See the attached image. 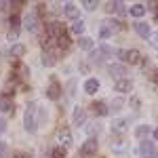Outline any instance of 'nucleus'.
I'll use <instances>...</instances> for the list:
<instances>
[{"instance_id":"27","label":"nucleus","mask_w":158,"mask_h":158,"mask_svg":"<svg viewBox=\"0 0 158 158\" xmlns=\"http://www.w3.org/2000/svg\"><path fill=\"white\" fill-rule=\"evenodd\" d=\"M23 53H25L23 44H13V47H11V55H13V57H21Z\"/></svg>"},{"instance_id":"4","label":"nucleus","mask_w":158,"mask_h":158,"mask_svg":"<svg viewBox=\"0 0 158 158\" xmlns=\"http://www.w3.org/2000/svg\"><path fill=\"white\" fill-rule=\"evenodd\" d=\"M118 59L124 61V63H139V51L135 49H120L118 51Z\"/></svg>"},{"instance_id":"37","label":"nucleus","mask_w":158,"mask_h":158,"mask_svg":"<svg viewBox=\"0 0 158 158\" xmlns=\"http://www.w3.org/2000/svg\"><path fill=\"white\" fill-rule=\"evenodd\" d=\"M150 80H152V82H158V68H154V70H152V74H150Z\"/></svg>"},{"instance_id":"8","label":"nucleus","mask_w":158,"mask_h":158,"mask_svg":"<svg viewBox=\"0 0 158 158\" xmlns=\"http://www.w3.org/2000/svg\"><path fill=\"white\" fill-rule=\"evenodd\" d=\"M74 124L76 127H86V110L80 108V106L74 110Z\"/></svg>"},{"instance_id":"24","label":"nucleus","mask_w":158,"mask_h":158,"mask_svg":"<svg viewBox=\"0 0 158 158\" xmlns=\"http://www.w3.org/2000/svg\"><path fill=\"white\" fill-rule=\"evenodd\" d=\"M103 57H106V53H103L101 49L91 51V61H93V63H101V61H103Z\"/></svg>"},{"instance_id":"5","label":"nucleus","mask_w":158,"mask_h":158,"mask_svg":"<svg viewBox=\"0 0 158 158\" xmlns=\"http://www.w3.org/2000/svg\"><path fill=\"white\" fill-rule=\"evenodd\" d=\"M139 154L141 158H158V150L154 146V141H141V146H139Z\"/></svg>"},{"instance_id":"38","label":"nucleus","mask_w":158,"mask_h":158,"mask_svg":"<svg viewBox=\"0 0 158 158\" xmlns=\"http://www.w3.org/2000/svg\"><path fill=\"white\" fill-rule=\"evenodd\" d=\"M4 131H6V120H4V118H0V135L4 133Z\"/></svg>"},{"instance_id":"42","label":"nucleus","mask_w":158,"mask_h":158,"mask_svg":"<svg viewBox=\"0 0 158 158\" xmlns=\"http://www.w3.org/2000/svg\"><path fill=\"white\" fill-rule=\"evenodd\" d=\"M154 139H158V129H154Z\"/></svg>"},{"instance_id":"17","label":"nucleus","mask_w":158,"mask_h":158,"mask_svg":"<svg viewBox=\"0 0 158 158\" xmlns=\"http://www.w3.org/2000/svg\"><path fill=\"white\" fill-rule=\"evenodd\" d=\"M91 106H93V114H95V116H106V114H108V106H106V103H103V101H95V103H91Z\"/></svg>"},{"instance_id":"23","label":"nucleus","mask_w":158,"mask_h":158,"mask_svg":"<svg viewBox=\"0 0 158 158\" xmlns=\"http://www.w3.org/2000/svg\"><path fill=\"white\" fill-rule=\"evenodd\" d=\"M82 32H85V21H82V19L74 21V23H72V34H76V36H80Z\"/></svg>"},{"instance_id":"30","label":"nucleus","mask_w":158,"mask_h":158,"mask_svg":"<svg viewBox=\"0 0 158 158\" xmlns=\"http://www.w3.org/2000/svg\"><path fill=\"white\" fill-rule=\"evenodd\" d=\"M0 158H9V146L4 141H0Z\"/></svg>"},{"instance_id":"12","label":"nucleus","mask_w":158,"mask_h":158,"mask_svg":"<svg viewBox=\"0 0 158 158\" xmlns=\"http://www.w3.org/2000/svg\"><path fill=\"white\" fill-rule=\"evenodd\" d=\"M63 15H65L68 19L78 21V6H76V4H72V2H68V4H65V9H63Z\"/></svg>"},{"instance_id":"21","label":"nucleus","mask_w":158,"mask_h":158,"mask_svg":"<svg viewBox=\"0 0 158 158\" xmlns=\"http://www.w3.org/2000/svg\"><path fill=\"white\" fill-rule=\"evenodd\" d=\"M129 15H131V17H143V15H146V6H143V4H133V6L129 9Z\"/></svg>"},{"instance_id":"19","label":"nucleus","mask_w":158,"mask_h":158,"mask_svg":"<svg viewBox=\"0 0 158 158\" xmlns=\"http://www.w3.org/2000/svg\"><path fill=\"white\" fill-rule=\"evenodd\" d=\"M55 51H44L42 53V65H47V68H51V65H55Z\"/></svg>"},{"instance_id":"36","label":"nucleus","mask_w":158,"mask_h":158,"mask_svg":"<svg viewBox=\"0 0 158 158\" xmlns=\"http://www.w3.org/2000/svg\"><path fill=\"white\" fill-rule=\"evenodd\" d=\"M17 70H19V74H21V76H27V65H23V63H19V65H17Z\"/></svg>"},{"instance_id":"13","label":"nucleus","mask_w":158,"mask_h":158,"mask_svg":"<svg viewBox=\"0 0 158 158\" xmlns=\"http://www.w3.org/2000/svg\"><path fill=\"white\" fill-rule=\"evenodd\" d=\"M110 127H112V131H114V133H124V131L129 129V124H127V120H122V118H114Z\"/></svg>"},{"instance_id":"15","label":"nucleus","mask_w":158,"mask_h":158,"mask_svg":"<svg viewBox=\"0 0 158 158\" xmlns=\"http://www.w3.org/2000/svg\"><path fill=\"white\" fill-rule=\"evenodd\" d=\"M85 91L89 93V95L97 93V91H99V80H97V78H86V82H85Z\"/></svg>"},{"instance_id":"39","label":"nucleus","mask_w":158,"mask_h":158,"mask_svg":"<svg viewBox=\"0 0 158 158\" xmlns=\"http://www.w3.org/2000/svg\"><path fill=\"white\" fill-rule=\"evenodd\" d=\"M17 36H19V34H17V30H11V32H9V38H11V40H15Z\"/></svg>"},{"instance_id":"7","label":"nucleus","mask_w":158,"mask_h":158,"mask_svg":"<svg viewBox=\"0 0 158 158\" xmlns=\"http://www.w3.org/2000/svg\"><path fill=\"white\" fill-rule=\"evenodd\" d=\"M47 97L53 99V101H57V99L61 97V86L55 78H51V85H49V89H47Z\"/></svg>"},{"instance_id":"20","label":"nucleus","mask_w":158,"mask_h":158,"mask_svg":"<svg viewBox=\"0 0 158 158\" xmlns=\"http://www.w3.org/2000/svg\"><path fill=\"white\" fill-rule=\"evenodd\" d=\"M106 11L108 13H124V2H108Z\"/></svg>"},{"instance_id":"10","label":"nucleus","mask_w":158,"mask_h":158,"mask_svg":"<svg viewBox=\"0 0 158 158\" xmlns=\"http://www.w3.org/2000/svg\"><path fill=\"white\" fill-rule=\"evenodd\" d=\"M112 150L118 152V154H127L129 152V141L127 139H114L112 141Z\"/></svg>"},{"instance_id":"22","label":"nucleus","mask_w":158,"mask_h":158,"mask_svg":"<svg viewBox=\"0 0 158 158\" xmlns=\"http://www.w3.org/2000/svg\"><path fill=\"white\" fill-rule=\"evenodd\" d=\"M148 133H150V127H148V124H141V127L135 129V137H137V139H143V141H146Z\"/></svg>"},{"instance_id":"6","label":"nucleus","mask_w":158,"mask_h":158,"mask_svg":"<svg viewBox=\"0 0 158 158\" xmlns=\"http://www.w3.org/2000/svg\"><path fill=\"white\" fill-rule=\"evenodd\" d=\"M25 30H27V32H32V34L38 30V11H36V9L25 15Z\"/></svg>"},{"instance_id":"35","label":"nucleus","mask_w":158,"mask_h":158,"mask_svg":"<svg viewBox=\"0 0 158 158\" xmlns=\"http://www.w3.org/2000/svg\"><path fill=\"white\" fill-rule=\"evenodd\" d=\"M150 44H152V47H158V32L150 34Z\"/></svg>"},{"instance_id":"41","label":"nucleus","mask_w":158,"mask_h":158,"mask_svg":"<svg viewBox=\"0 0 158 158\" xmlns=\"http://www.w3.org/2000/svg\"><path fill=\"white\" fill-rule=\"evenodd\" d=\"M13 158H27V156H25V154H15Z\"/></svg>"},{"instance_id":"29","label":"nucleus","mask_w":158,"mask_h":158,"mask_svg":"<svg viewBox=\"0 0 158 158\" xmlns=\"http://www.w3.org/2000/svg\"><path fill=\"white\" fill-rule=\"evenodd\" d=\"M86 133H89V137H93L95 133H99V124H95V122L86 124Z\"/></svg>"},{"instance_id":"31","label":"nucleus","mask_w":158,"mask_h":158,"mask_svg":"<svg viewBox=\"0 0 158 158\" xmlns=\"http://www.w3.org/2000/svg\"><path fill=\"white\" fill-rule=\"evenodd\" d=\"M9 23H11V30H17V25H19V15H11V17H9Z\"/></svg>"},{"instance_id":"9","label":"nucleus","mask_w":158,"mask_h":158,"mask_svg":"<svg viewBox=\"0 0 158 158\" xmlns=\"http://www.w3.org/2000/svg\"><path fill=\"white\" fill-rule=\"evenodd\" d=\"M57 139H59L63 146H70V143H72V133H70V129H68V127H59V129H57Z\"/></svg>"},{"instance_id":"18","label":"nucleus","mask_w":158,"mask_h":158,"mask_svg":"<svg viewBox=\"0 0 158 158\" xmlns=\"http://www.w3.org/2000/svg\"><path fill=\"white\" fill-rule=\"evenodd\" d=\"M108 72L112 74V76H116L118 80H122V78H124V74H127V70H124V65H114V63H112V65L108 68Z\"/></svg>"},{"instance_id":"33","label":"nucleus","mask_w":158,"mask_h":158,"mask_svg":"<svg viewBox=\"0 0 158 158\" xmlns=\"http://www.w3.org/2000/svg\"><path fill=\"white\" fill-rule=\"evenodd\" d=\"M82 4H85L86 11H95V9H97V2H95V0H85Z\"/></svg>"},{"instance_id":"32","label":"nucleus","mask_w":158,"mask_h":158,"mask_svg":"<svg viewBox=\"0 0 158 158\" xmlns=\"http://www.w3.org/2000/svg\"><path fill=\"white\" fill-rule=\"evenodd\" d=\"M53 158H65V148H55L53 150Z\"/></svg>"},{"instance_id":"11","label":"nucleus","mask_w":158,"mask_h":158,"mask_svg":"<svg viewBox=\"0 0 158 158\" xmlns=\"http://www.w3.org/2000/svg\"><path fill=\"white\" fill-rule=\"evenodd\" d=\"M114 89H116L118 93H129V91L133 89V82H131L129 78H122V80H116V85H114Z\"/></svg>"},{"instance_id":"2","label":"nucleus","mask_w":158,"mask_h":158,"mask_svg":"<svg viewBox=\"0 0 158 158\" xmlns=\"http://www.w3.org/2000/svg\"><path fill=\"white\" fill-rule=\"evenodd\" d=\"M97 148H99L97 139H95V137H89L85 143L80 146V156L89 158V156H93V154H97Z\"/></svg>"},{"instance_id":"25","label":"nucleus","mask_w":158,"mask_h":158,"mask_svg":"<svg viewBox=\"0 0 158 158\" xmlns=\"http://www.w3.org/2000/svg\"><path fill=\"white\" fill-rule=\"evenodd\" d=\"M78 44H80V49H85V51H93V40H91V38H86V36L80 38V40H78Z\"/></svg>"},{"instance_id":"26","label":"nucleus","mask_w":158,"mask_h":158,"mask_svg":"<svg viewBox=\"0 0 158 158\" xmlns=\"http://www.w3.org/2000/svg\"><path fill=\"white\" fill-rule=\"evenodd\" d=\"M112 36H114V32L110 30L108 25L101 23V27H99V38H103V40H106V38H112Z\"/></svg>"},{"instance_id":"14","label":"nucleus","mask_w":158,"mask_h":158,"mask_svg":"<svg viewBox=\"0 0 158 158\" xmlns=\"http://www.w3.org/2000/svg\"><path fill=\"white\" fill-rule=\"evenodd\" d=\"M135 32H137V34H139L141 38H150V34H152L150 25L143 23V21H137V23H135Z\"/></svg>"},{"instance_id":"1","label":"nucleus","mask_w":158,"mask_h":158,"mask_svg":"<svg viewBox=\"0 0 158 158\" xmlns=\"http://www.w3.org/2000/svg\"><path fill=\"white\" fill-rule=\"evenodd\" d=\"M36 110H38V106H36V103H30V106H27V110H25V116H23V127H25V131H27V133H36V129H38Z\"/></svg>"},{"instance_id":"28","label":"nucleus","mask_w":158,"mask_h":158,"mask_svg":"<svg viewBox=\"0 0 158 158\" xmlns=\"http://www.w3.org/2000/svg\"><path fill=\"white\" fill-rule=\"evenodd\" d=\"M57 44H59L61 49H68V47H70V38H68V32H65V34H63V36L57 40Z\"/></svg>"},{"instance_id":"16","label":"nucleus","mask_w":158,"mask_h":158,"mask_svg":"<svg viewBox=\"0 0 158 158\" xmlns=\"http://www.w3.org/2000/svg\"><path fill=\"white\" fill-rule=\"evenodd\" d=\"M0 112H9V114L15 112V106H13L11 97H0Z\"/></svg>"},{"instance_id":"40","label":"nucleus","mask_w":158,"mask_h":158,"mask_svg":"<svg viewBox=\"0 0 158 158\" xmlns=\"http://www.w3.org/2000/svg\"><path fill=\"white\" fill-rule=\"evenodd\" d=\"M131 103H133V108H135V110L139 108V99H137V97H135V99H133V101H131Z\"/></svg>"},{"instance_id":"3","label":"nucleus","mask_w":158,"mask_h":158,"mask_svg":"<svg viewBox=\"0 0 158 158\" xmlns=\"http://www.w3.org/2000/svg\"><path fill=\"white\" fill-rule=\"evenodd\" d=\"M63 34H65V27H63L59 21H49V23H47V36H49V38L59 40Z\"/></svg>"},{"instance_id":"34","label":"nucleus","mask_w":158,"mask_h":158,"mask_svg":"<svg viewBox=\"0 0 158 158\" xmlns=\"http://www.w3.org/2000/svg\"><path fill=\"white\" fill-rule=\"evenodd\" d=\"M122 106H124V101H122V97H116L114 101H112V110H120Z\"/></svg>"},{"instance_id":"43","label":"nucleus","mask_w":158,"mask_h":158,"mask_svg":"<svg viewBox=\"0 0 158 158\" xmlns=\"http://www.w3.org/2000/svg\"><path fill=\"white\" fill-rule=\"evenodd\" d=\"M156 23H158V15H156Z\"/></svg>"}]
</instances>
